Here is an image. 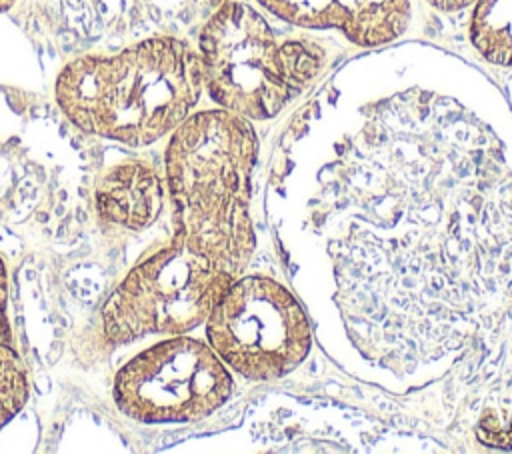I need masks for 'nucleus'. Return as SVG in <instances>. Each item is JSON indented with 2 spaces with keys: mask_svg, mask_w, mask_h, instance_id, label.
<instances>
[{
  "mask_svg": "<svg viewBox=\"0 0 512 454\" xmlns=\"http://www.w3.org/2000/svg\"><path fill=\"white\" fill-rule=\"evenodd\" d=\"M256 154L258 138L248 118L220 108L184 118L164 156L174 234L236 278L256 244L250 220Z\"/></svg>",
  "mask_w": 512,
  "mask_h": 454,
  "instance_id": "nucleus-1",
  "label": "nucleus"
},
{
  "mask_svg": "<svg viewBox=\"0 0 512 454\" xmlns=\"http://www.w3.org/2000/svg\"><path fill=\"white\" fill-rule=\"evenodd\" d=\"M202 90L198 50L174 36H154L110 56L66 64L56 102L88 134L146 146L188 118Z\"/></svg>",
  "mask_w": 512,
  "mask_h": 454,
  "instance_id": "nucleus-2",
  "label": "nucleus"
},
{
  "mask_svg": "<svg viewBox=\"0 0 512 454\" xmlns=\"http://www.w3.org/2000/svg\"><path fill=\"white\" fill-rule=\"evenodd\" d=\"M204 88L224 110L248 120L276 116L326 66V52L312 40H280L252 6L226 0L198 36Z\"/></svg>",
  "mask_w": 512,
  "mask_h": 454,
  "instance_id": "nucleus-3",
  "label": "nucleus"
},
{
  "mask_svg": "<svg viewBox=\"0 0 512 454\" xmlns=\"http://www.w3.org/2000/svg\"><path fill=\"white\" fill-rule=\"evenodd\" d=\"M236 280L176 234L138 262L102 308V334L126 344L148 334H182L206 322L210 310Z\"/></svg>",
  "mask_w": 512,
  "mask_h": 454,
  "instance_id": "nucleus-4",
  "label": "nucleus"
},
{
  "mask_svg": "<svg viewBox=\"0 0 512 454\" xmlns=\"http://www.w3.org/2000/svg\"><path fill=\"white\" fill-rule=\"evenodd\" d=\"M212 350L248 380L268 382L292 372L312 344L296 298L262 276L236 278L206 318Z\"/></svg>",
  "mask_w": 512,
  "mask_h": 454,
  "instance_id": "nucleus-5",
  "label": "nucleus"
},
{
  "mask_svg": "<svg viewBox=\"0 0 512 454\" xmlns=\"http://www.w3.org/2000/svg\"><path fill=\"white\" fill-rule=\"evenodd\" d=\"M232 392V378L212 346L174 336L128 360L114 378L116 406L140 422H194Z\"/></svg>",
  "mask_w": 512,
  "mask_h": 454,
  "instance_id": "nucleus-6",
  "label": "nucleus"
},
{
  "mask_svg": "<svg viewBox=\"0 0 512 454\" xmlns=\"http://www.w3.org/2000/svg\"><path fill=\"white\" fill-rule=\"evenodd\" d=\"M294 26L338 30L358 46L396 40L408 26V0H258Z\"/></svg>",
  "mask_w": 512,
  "mask_h": 454,
  "instance_id": "nucleus-7",
  "label": "nucleus"
},
{
  "mask_svg": "<svg viewBox=\"0 0 512 454\" xmlns=\"http://www.w3.org/2000/svg\"><path fill=\"white\" fill-rule=\"evenodd\" d=\"M162 198V178L154 166L142 160L114 164L100 178L94 192L100 218L128 230L150 226L162 210Z\"/></svg>",
  "mask_w": 512,
  "mask_h": 454,
  "instance_id": "nucleus-8",
  "label": "nucleus"
},
{
  "mask_svg": "<svg viewBox=\"0 0 512 454\" xmlns=\"http://www.w3.org/2000/svg\"><path fill=\"white\" fill-rule=\"evenodd\" d=\"M470 40L488 62L512 66V0H476Z\"/></svg>",
  "mask_w": 512,
  "mask_h": 454,
  "instance_id": "nucleus-9",
  "label": "nucleus"
},
{
  "mask_svg": "<svg viewBox=\"0 0 512 454\" xmlns=\"http://www.w3.org/2000/svg\"><path fill=\"white\" fill-rule=\"evenodd\" d=\"M28 374L10 342L0 340V428H4L28 398Z\"/></svg>",
  "mask_w": 512,
  "mask_h": 454,
  "instance_id": "nucleus-10",
  "label": "nucleus"
},
{
  "mask_svg": "<svg viewBox=\"0 0 512 454\" xmlns=\"http://www.w3.org/2000/svg\"><path fill=\"white\" fill-rule=\"evenodd\" d=\"M6 304H8V278H6L4 262L0 260V340L12 344V330L8 322Z\"/></svg>",
  "mask_w": 512,
  "mask_h": 454,
  "instance_id": "nucleus-11",
  "label": "nucleus"
},
{
  "mask_svg": "<svg viewBox=\"0 0 512 454\" xmlns=\"http://www.w3.org/2000/svg\"><path fill=\"white\" fill-rule=\"evenodd\" d=\"M426 2L442 12H456V10H462L470 4H474L476 0H426Z\"/></svg>",
  "mask_w": 512,
  "mask_h": 454,
  "instance_id": "nucleus-12",
  "label": "nucleus"
},
{
  "mask_svg": "<svg viewBox=\"0 0 512 454\" xmlns=\"http://www.w3.org/2000/svg\"><path fill=\"white\" fill-rule=\"evenodd\" d=\"M202 6H206V8H210L212 12L218 8V6H222L226 0H198Z\"/></svg>",
  "mask_w": 512,
  "mask_h": 454,
  "instance_id": "nucleus-13",
  "label": "nucleus"
},
{
  "mask_svg": "<svg viewBox=\"0 0 512 454\" xmlns=\"http://www.w3.org/2000/svg\"><path fill=\"white\" fill-rule=\"evenodd\" d=\"M12 4H14V0H0V12L8 10Z\"/></svg>",
  "mask_w": 512,
  "mask_h": 454,
  "instance_id": "nucleus-14",
  "label": "nucleus"
}]
</instances>
